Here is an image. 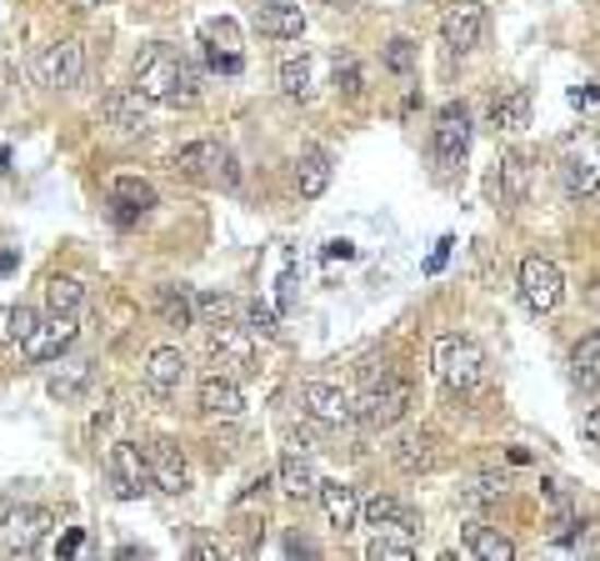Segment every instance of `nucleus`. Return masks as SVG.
Segmentation results:
<instances>
[{
  "label": "nucleus",
  "mask_w": 600,
  "mask_h": 561,
  "mask_svg": "<svg viewBox=\"0 0 600 561\" xmlns=\"http://www.w3.org/2000/svg\"><path fill=\"white\" fill-rule=\"evenodd\" d=\"M450 246H456V241H450V236H440V241H436V252L425 256V271L436 276V271H440V266H446V256H450Z\"/></svg>",
  "instance_id": "nucleus-45"
},
{
  "label": "nucleus",
  "mask_w": 600,
  "mask_h": 561,
  "mask_svg": "<svg viewBox=\"0 0 600 561\" xmlns=\"http://www.w3.org/2000/svg\"><path fill=\"white\" fill-rule=\"evenodd\" d=\"M580 436L600 446V407H590V411H586V421H580Z\"/></svg>",
  "instance_id": "nucleus-46"
},
{
  "label": "nucleus",
  "mask_w": 600,
  "mask_h": 561,
  "mask_svg": "<svg viewBox=\"0 0 600 561\" xmlns=\"http://www.w3.org/2000/svg\"><path fill=\"white\" fill-rule=\"evenodd\" d=\"M326 256H341V261H345V256H355V246H351V241H330Z\"/></svg>",
  "instance_id": "nucleus-50"
},
{
  "label": "nucleus",
  "mask_w": 600,
  "mask_h": 561,
  "mask_svg": "<svg viewBox=\"0 0 600 561\" xmlns=\"http://www.w3.org/2000/svg\"><path fill=\"white\" fill-rule=\"evenodd\" d=\"M36 311L31 306H0V336L11 341V347H25V336L36 331Z\"/></svg>",
  "instance_id": "nucleus-33"
},
{
  "label": "nucleus",
  "mask_w": 600,
  "mask_h": 561,
  "mask_svg": "<svg viewBox=\"0 0 600 561\" xmlns=\"http://www.w3.org/2000/svg\"><path fill=\"white\" fill-rule=\"evenodd\" d=\"M415 407V382L400 371H380V382H365V391L355 396V421L370 431L396 426L405 411Z\"/></svg>",
  "instance_id": "nucleus-2"
},
{
  "label": "nucleus",
  "mask_w": 600,
  "mask_h": 561,
  "mask_svg": "<svg viewBox=\"0 0 600 561\" xmlns=\"http://www.w3.org/2000/svg\"><path fill=\"white\" fill-rule=\"evenodd\" d=\"M380 60H386V71H396V75H411V71H415V40H411V36H396V40H386V50H380Z\"/></svg>",
  "instance_id": "nucleus-37"
},
{
  "label": "nucleus",
  "mask_w": 600,
  "mask_h": 561,
  "mask_svg": "<svg viewBox=\"0 0 600 561\" xmlns=\"http://www.w3.org/2000/svg\"><path fill=\"white\" fill-rule=\"evenodd\" d=\"M240 311V301L231 296V291H200L196 296V322L200 326H221V322H231Z\"/></svg>",
  "instance_id": "nucleus-32"
},
{
  "label": "nucleus",
  "mask_w": 600,
  "mask_h": 561,
  "mask_svg": "<svg viewBox=\"0 0 600 561\" xmlns=\"http://www.w3.org/2000/svg\"><path fill=\"white\" fill-rule=\"evenodd\" d=\"M561 186L570 196L600 191V141L596 136H576V141L561 151Z\"/></svg>",
  "instance_id": "nucleus-9"
},
{
  "label": "nucleus",
  "mask_w": 600,
  "mask_h": 561,
  "mask_svg": "<svg viewBox=\"0 0 600 561\" xmlns=\"http://www.w3.org/2000/svg\"><path fill=\"white\" fill-rule=\"evenodd\" d=\"M56 526V516L36 502H21V506H5L0 516V551H11V557H31V551L46 541V531Z\"/></svg>",
  "instance_id": "nucleus-6"
},
{
  "label": "nucleus",
  "mask_w": 600,
  "mask_h": 561,
  "mask_svg": "<svg viewBox=\"0 0 600 561\" xmlns=\"http://www.w3.org/2000/svg\"><path fill=\"white\" fill-rule=\"evenodd\" d=\"M285 557H316V547L306 537H285Z\"/></svg>",
  "instance_id": "nucleus-48"
},
{
  "label": "nucleus",
  "mask_w": 600,
  "mask_h": 561,
  "mask_svg": "<svg viewBox=\"0 0 600 561\" xmlns=\"http://www.w3.org/2000/svg\"><path fill=\"white\" fill-rule=\"evenodd\" d=\"M46 301H50V311H75L85 301V287L75 281V276H50V281H46Z\"/></svg>",
  "instance_id": "nucleus-36"
},
{
  "label": "nucleus",
  "mask_w": 600,
  "mask_h": 561,
  "mask_svg": "<svg viewBox=\"0 0 600 561\" xmlns=\"http://www.w3.org/2000/svg\"><path fill=\"white\" fill-rule=\"evenodd\" d=\"M211 361L215 371H236V376H246V371H256V347H250V331L246 326H211Z\"/></svg>",
  "instance_id": "nucleus-13"
},
{
  "label": "nucleus",
  "mask_w": 600,
  "mask_h": 561,
  "mask_svg": "<svg viewBox=\"0 0 600 561\" xmlns=\"http://www.w3.org/2000/svg\"><path fill=\"white\" fill-rule=\"evenodd\" d=\"M481 36H485V5L481 0H456V5H446V15H440V40H446L450 50L481 46Z\"/></svg>",
  "instance_id": "nucleus-14"
},
{
  "label": "nucleus",
  "mask_w": 600,
  "mask_h": 561,
  "mask_svg": "<svg viewBox=\"0 0 600 561\" xmlns=\"http://www.w3.org/2000/svg\"><path fill=\"white\" fill-rule=\"evenodd\" d=\"M275 481H281V491H285V496H295V502H306V496H316V491H320L316 466H310V456L301 452V446H291V452L281 456V466H275Z\"/></svg>",
  "instance_id": "nucleus-19"
},
{
  "label": "nucleus",
  "mask_w": 600,
  "mask_h": 561,
  "mask_svg": "<svg viewBox=\"0 0 600 561\" xmlns=\"http://www.w3.org/2000/svg\"><path fill=\"white\" fill-rule=\"evenodd\" d=\"M320 5H341V0H320Z\"/></svg>",
  "instance_id": "nucleus-52"
},
{
  "label": "nucleus",
  "mask_w": 600,
  "mask_h": 561,
  "mask_svg": "<svg viewBox=\"0 0 600 561\" xmlns=\"http://www.w3.org/2000/svg\"><path fill=\"white\" fill-rule=\"evenodd\" d=\"M200 36H205V46L236 50L240 46V25L236 21H205V25H200Z\"/></svg>",
  "instance_id": "nucleus-39"
},
{
  "label": "nucleus",
  "mask_w": 600,
  "mask_h": 561,
  "mask_svg": "<svg viewBox=\"0 0 600 561\" xmlns=\"http://www.w3.org/2000/svg\"><path fill=\"white\" fill-rule=\"evenodd\" d=\"M365 557H370V561H411L415 557V541L411 537H396V531H376Z\"/></svg>",
  "instance_id": "nucleus-35"
},
{
  "label": "nucleus",
  "mask_w": 600,
  "mask_h": 561,
  "mask_svg": "<svg viewBox=\"0 0 600 561\" xmlns=\"http://www.w3.org/2000/svg\"><path fill=\"white\" fill-rule=\"evenodd\" d=\"M75 336H81V322H75V311H50V322H40L36 331L25 336L21 357L36 361V366H46V361L66 357V351L75 347Z\"/></svg>",
  "instance_id": "nucleus-7"
},
{
  "label": "nucleus",
  "mask_w": 600,
  "mask_h": 561,
  "mask_svg": "<svg viewBox=\"0 0 600 561\" xmlns=\"http://www.w3.org/2000/svg\"><path fill=\"white\" fill-rule=\"evenodd\" d=\"M466 151H471V110L450 101V106H440L436 126H431V155H436V166L446 176H456L466 166Z\"/></svg>",
  "instance_id": "nucleus-5"
},
{
  "label": "nucleus",
  "mask_w": 600,
  "mask_h": 561,
  "mask_svg": "<svg viewBox=\"0 0 600 561\" xmlns=\"http://www.w3.org/2000/svg\"><path fill=\"white\" fill-rule=\"evenodd\" d=\"M431 366H436V376L450 391H475L485 382V351L471 336H440L431 347Z\"/></svg>",
  "instance_id": "nucleus-3"
},
{
  "label": "nucleus",
  "mask_w": 600,
  "mask_h": 561,
  "mask_svg": "<svg viewBox=\"0 0 600 561\" xmlns=\"http://www.w3.org/2000/svg\"><path fill=\"white\" fill-rule=\"evenodd\" d=\"M320 506H326V516H330V526L336 531H355L361 526V496H355V487H345V481H320Z\"/></svg>",
  "instance_id": "nucleus-20"
},
{
  "label": "nucleus",
  "mask_w": 600,
  "mask_h": 561,
  "mask_svg": "<svg viewBox=\"0 0 600 561\" xmlns=\"http://www.w3.org/2000/svg\"><path fill=\"white\" fill-rule=\"evenodd\" d=\"M361 526H370V531H396V537H415V512L411 506H400L396 496H386V491H376V496H365L361 502Z\"/></svg>",
  "instance_id": "nucleus-17"
},
{
  "label": "nucleus",
  "mask_w": 600,
  "mask_h": 561,
  "mask_svg": "<svg viewBox=\"0 0 600 561\" xmlns=\"http://www.w3.org/2000/svg\"><path fill=\"white\" fill-rule=\"evenodd\" d=\"M576 512H570V506H561V512H555L551 516V526H545V537H551V541H570V537H576Z\"/></svg>",
  "instance_id": "nucleus-42"
},
{
  "label": "nucleus",
  "mask_w": 600,
  "mask_h": 561,
  "mask_svg": "<svg viewBox=\"0 0 600 561\" xmlns=\"http://www.w3.org/2000/svg\"><path fill=\"white\" fill-rule=\"evenodd\" d=\"M530 191V161L520 151H510L506 161H501V196H506L510 206H520Z\"/></svg>",
  "instance_id": "nucleus-30"
},
{
  "label": "nucleus",
  "mask_w": 600,
  "mask_h": 561,
  "mask_svg": "<svg viewBox=\"0 0 600 561\" xmlns=\"http://www.w3.org/2000/svg\"><path fill=\"white\" fill-rule=\"evenodd\" d=\"M586 301H590V306H600V281H596V287L586 291Z\"/></svg>",
  "instance_id": "nucleus-51"
},
{
  "label": "nucleus",
  "mask_w": 600,
  "mask_h": 561,
  "mask_svg": "<svg viewBox=\"0 0 600 561\" xmlns=\"http://www.w3.org/2000/svg\"><path fill=\"white\" fill-rule=\"evenodd\" d=\"M85 386H91V366H85V361H66V366L46 382V391L56 396V401H81Z\"/></svg>",
  "instance_id": "nucleus-29"
},
{
  "label": "nucleus",
  "mask_w": 600,
  "mask_h": 561,
  "mask_svg": "<svg viewBox=\"0 0 600 561\" xmlns=\"http://www.w3.org/2000/svg\"><path fill=\"white\" fill-rule=\"evenodd\" d=\"M295 407L306 411L310 421H320V426H351L355 421V401L336 382H301Z\"/></svg>",
  "instance_id": "nucleus-11"
},
{
  "label": "nucleus",
  "mask_w": 600,
  "mask_h": 561,
  "mask_svg": "<svg viewBox=\"0 0 600 561\" xmlns=\"http://www.w3.org/2000/svg\"><path fill=\"white\" fill-rule=\"evenodd\" d=\"M211 66H215V71H225V75H236L240 71V56H236V50L211 46Z\"/></svg>",
  "instance_id": "nucleus-44"
},
{
  "label": "nucleus",
  "mask_w": 600,
  "mask_h": 561,
  "mask_svg": "<svg viewBox=\"0 0 600 561\" xmlns=\"http://www.w3.org/2000/svg\"><path fill=\"white\" fill-rule=\"evenodd\" d=\"M466 551H471L475 561H516V541H510L506 531L485 526V522L466 526Z\"/></svg>",
  "instance_id": "nucleus-24"
},
{
  "label": "nucleus",
  "mask_w": 600,
  "mask_h": 561,
  "mask_svg": "<svg viewBox=\"0 0 600 561\" xmlns=\"http://www.w3.org/2000/svg\"><path fill=\"white\" fill-rule=\"evenodd\" d=\"M110 191H116V201L130 206V211H151V206H155V186H151V180H141V176H116Z\"/></svg>",
  "instance_id": "nucleus-34"
},
{
  "label": "nucleus",
  "mask_w": 600,
  "mask_h": 561,
  "mask_svg": "<svg viewBox=\"0 0 600 561\" xmlns=\"http://www.w3.org/2000/svg\"><path fill=\"white\" fill-rule=\"evenodd\" d=\"M520 296H526V306L530 311H555L561 306V296H565V276H561V266L551 261V256H526L520 261Z\"/></svg>",
  "instance_id": "nucleus-12"
},
{
  "label": "nucleus",
  "mask_w": 600,
  "mask_h": 561,
  "mask_svg": "<svg viewBox=\"0 0 600 561\" xmlns=\"http://www.w3.org/2000/svg\"><path fill=\"white\" fill-rule=\"evenodd\" d=\"M155 311H161V322L176 326V331L196 326V296L180 291V287H161V291H155Z\"/></svg>",
  "instance_id": "nucleus-27"
},
{
  "label": "nucleus",
  "mask_w": 600,
  "mask_h": 561,
  "mask_svg": "<svg viewBox=\"0 0 600 561\" xmlns=\"http://www.w3.org/2000/svg\"><path fill=\"white\" fill-rule=\"evenodd\" d=\"M190 557H196V561H215V557H221V541H205V537H200L196 547H190Z\"/></svg>",
  "instance_id": "nucleus-47"
},
{
  "label": "nucleus",
  "mask_w": 600,
  "mask_h": 561,
  "mask_svg": "<svg viewBox=\"0 0 600 561\" xmlns=\"http://www.w3.org/2000/svg\"><path fill=\"white\" fill-rule=\"evenodd\" d=\"M271 487H275V477H271V471H260V477L236 496V512H250L256 502H266V491H271Z\"/></svg>",
  "instance_id": "nucleus-41"
},
{
  "label": "nucleus",
  "mask_w": 600,
  "mask_h": 561,
  "mask_svg": "<svg viewBox=\"0 0 600 561\" xmlns=\"http://www.w3.org/2000/svg\"><path fill=\"white\" fill-rule=\"evenodd\" d=\"M491 126L495 131H526L530 126V96L526 91H506L491 101Z\"/></svg>",
  "instance_id": "nucleus-28"
},
{
  "label": "nucleus",
  "mask_w": 600,
  "mask_h": 561,
  "mask_svg": "<svg viewBox=\"0 0 600 561\" xmlns=\"http://www.w3.org/2000/svg\"><path fill=\"white\" fill-rule=\"evenodd\" d=\"M81 551V531H66V541H60V557H75Z\"/></svg>",
  "instance_id": "nucleus-49"
},
{
  "label": "nucleus",
  "mask_w": 600,
  "mask_h": 561,
  "mask_svg": "<svg viewBox=\"0 0 600 561\" xmlns=\"http://www.w3.org/2000/svg\"><path fill=\"white\" fill-rule=\"evenodd\" d=\"M240 311H246V331L260 336V341H271V336L281 331V326H275V311L266 306V301H246Z\"/></svg>",
  "instance_id": "nucleus-38"
},
{
  "label": "nucleus",
  "mask_w": 600,
  "mask_h": 561,
  "mask_svg": "<svg viewBox=\"0 0 600 561\" xmlns=\"http://www.w3.org/2000/svg\"><path fill=\"white\" fill-rule=\"evenodd\" d=\"M256 31L271 40H301L306 36V15L301 5H285V0H266L256 11Z\"/></svg>",
  "instance_id": "nucleus-21"
},
{
  "label": "nucleus",
  "mask_w": 600,
  "mask_h": 561,
  "mask_svg": "<svg viewBox=\"0 0 600 561\" xmlns=\"http://www.w3.org/2000/svg\"><path fill=\"white\" fill-rule=\"evenodd\" d=\"M396 466L405 471V477L431 471V466H436V436H431V431H405V436L396 442Z\"/></svg>",
  "instance_id": "nucleus-23"
},
{
  "label": "nucleus",
  "mask_w": 600,
  "mask_h": 561,
  "mask_svg": "<svg viewBox=\"0 0 600 561\" xmlns=\"http://www.w3.org/2000/svg\"><path fill=\"white\" fill-rule=\"evenodd\" d=\"M336 85H341L345 96H355L361 91V66L355 60H336Z\"/></svg>",
  "instance_id": "nucleus-43"
},
{
  "label": "nucleus",
  "mask_w": 600,
  "mask_h": 561,
  "mask_svg": "<svg viewBox=\"0 0 600 561\" xmlns=\"http://www.w3.org/2000/svg\"><path fill=\"white\" fill-rule=\"evenodd\" d=\"M101 110H106V126L116 136H145V96L136 91V85H120V91H110L106 101H101Z\"/></svg>",
  "instance_id": "nucleus-18"
},
{
  "label": "nucleus",
  "mask_w": 600,
  "mask_h": 561,
  "mask_svg": "<svg viewBox=\"0 0 600 561\" xmlns=\"http://www.w3.org/2000/svg\"><path fill=\"white\" fill-rule=\"evenodd\" d=\"M106 471H110V491H116L120 502H136V496H145V491L155 487L145 452H141V446H130V442H116V446H110Z\"/></svg>",
  "instance_id": "nucleus-10"
},
{
  "label": "nucleus",
  "mask_w": 600,
  "mask_h": 561,
  "mask_svg": "<svg viewBox=\"0 0 600 561\" xmlns=\"http://www.w3.org/2000/svg\"><path fill=\"white\" fill-rule=\"evenodd\" d=\"M85 75V46L81 40H56L36 56V81L46 91H75Z\"/></svg>",
  "instance_id": "nucleus-8"
},
{
  "label": "nucleus",
  "mask_w": 600,
  "mask_h": 561,
  "mask_svg": "<svg viewBox=\"0 0 600 561\" xmlns=\"http://www.w3.org/2000/svg\"><path fill=\"white\" fill-rule=\"evenodd\" d=\"M176 176L186 180H205V186H236V155L225 151L221 141H190L170 155Z\"/></svg>",
  "instance_id": "nucleus-4"
},
{
  "label": "nucleus",
  "mask_w": 600,
  "mask_h": 561,
  "mask_svg": "<svg viewBox=\"0 0 600 561\" xmlns=\"http://www.w3.org/2000/svg\"><path fill=\"white\" fill-rule=\"evenodd\" d=\"M180 382H186V357H180L176 347H155L151 357H145V386H151L155 396H170Z\"/></svg>",
  "instance_id": "nucleus-22"
},
{
  "label": "nucleus",
  "mask_w": 600,
  "mask_h": 561,
  "mask_svg": "<svg viewBox=\"0 0 600 561\" xmlns=\"http://www.w3.org/2000/svg\"><path fill=\"white\" fill-rule=\"evenodd\" d=\"M326 186H330V155L306 151L295 161V191H301V201H320Z\"/></svg>",
  "instance_id": "nucleus-26"
},
{
  "label": "nucleus",
  "mask_w": 600,
  "mask_h": 561,
  "mask_svg": "<svg viewBox=\"0 0 600 561\" xmlns=\"http://www.w3.org/2000/svg\"><path fill=\"white\" fill-rule=\"evenodd\" d=\"M136 91H141L145 101H161V106H196L200 96V75L196 66H190L180 50H170L165 40H151V46H141V56H136Z\"/></svg>",
  "instance_id": "nucleus-1"
},
{
  "label": "nucleus",
  "mask_w": 600,
  "mask_h": 561,
  "mask_svg": "<svg viewBox=\"0 0 600 561\" xmlns=\"http://www.w3.org/2000/svg\"><path fill=\"white\" fill-rule=\"evenodd\" d=\"M196 401H200V411L205 417H240L246 411V396H240V386H236V376L231 371H205L200 376V386H196Z\"/></svg>",
  "instance_id": "nucleus-15"
},
{
  "label": "nucleus",
  "mask_w": 600,
  "mask_h": 561,
  "mask_svg": "<svg viewBox=\"0 0 600 561\" xmlns=\"http://www.w3.org/2000/svg\"><path fill=\"white\" fill-rule=\"evenodd\" d=\"M275 81H281V91L291 101H306L310 96V56H285L281 66H275Z\"/></svg>",
  "instance_id": "nucleus-31"
},
{
  "label": "nucleus",
  "mask_w": 600,
  "mask_h": 561,
  "mask_svg": "<svg viewBox=\"0 0 600 561\" xmlns=\"http://www.w3.org/2000/svg\"><path fill=\"white\" fill-rule=\"evenodd\" d=\"M570 382L580 391H600V331L576 341V351H570Z\"/></svg>",
  "instance_id": "nucleus-25"
},
{
  "label": "nucleus",
  "mask_w": 600,
  "mask_h": 561,
  "mask_svg": "<svg viewBox=\"0 0 600 561\" xmlns=\"http://www.w3.org/2000/svg\"><path fill=\"white\" fill-rule=\"evenodd\" d=\"M145 461H151V481L165 491V496H186L190 491V466L180 456L176 442H151L145 446Z\"/></svg>",
  "instance_id": "nucleus-16"
},
{
  "label": "nucleus",
  "mask_w": 600,
  "mask_h": 561,
  "mask_svg": "<svg viewBox=\"0 0 600 561\" xmlns=\"http://www.w3.org/2000/svg\"><path fill=\"white\" fill-rule=\"evenodd\" d=\"M501 496H506V477H475L471 487H466V502H501Z\"/></svg>",
  "instance_id": "nucleus-40"
}]
</instances>
